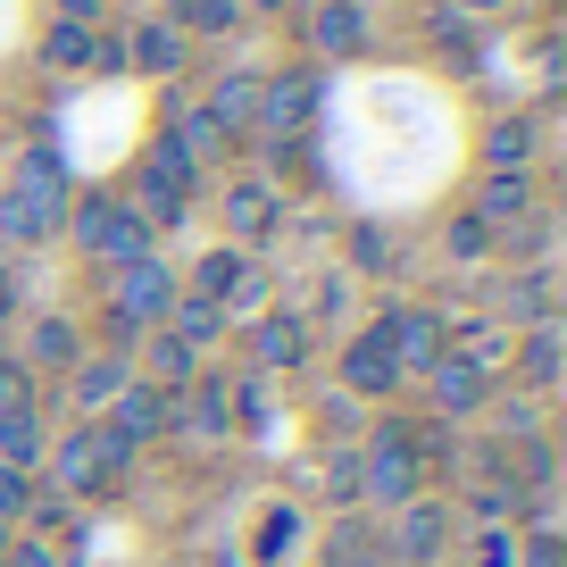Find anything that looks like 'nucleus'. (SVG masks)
I'll return each mask as SVG.
<instances>
[{
	"mask_svg": "<svg viewBox=\"0 0 567 567\" xmlns=\"http://www.w3.org/2000/svg\"><path fill=\"white\" fill-rule=\"evenodd\" d=\"M68 234H75V250L101 259V267H125V259H151V250H159V234L142 226L117 193H75L68 200Z\"/></svg>",
	"mask_w": 567,
	"mask_h": 567,
	"instance_id": "nucleus-1",
	"label": "nucleus"
},
{
	"mask_svg": "<svg viewBox=\"0 0 567 567\" xmlns=\"http://www.w3.org/2000/svg\"><path fill=\"white\" fill-rule=\"evenodd\" d=\"M417 484H425V434L417 425H375L368 460H359V493L375 509H401V501H417Z\"/></svg>",
	"mask_w": 567,
	"mask_h": 567,
	"instance_id": "nucleus-2",
	"label": "nucleus"
},
{
	"mask_svg": "<svg viewBox=\"0 0 567 567\" xmlns=\"http://www.w3.org/2000/svg\"><path fill=\"white\" fill-rule=\"evenodd\" d=\"M125 460H134V443H125L117 425H109V417H84L68 443H51V460H42V467H51L68 493H101V484L125 476Z\"/></svg>",
	"mask_w": 567,
	"mask_h": 567,
	"instance_id": "nucleus-3",
	"label": "nucleus"
},
{
	"mask_svg": "<svg viewBox=\"0 0 567 567\" xmlns=\"http://www.w3.org/2000/svg\"><path fill=\"white\" fill-rule=\"evenodd\" d=\"M193 176H200V167H193V159L176 151V142L159 134L151 151H142V167H134V200H125V209H134L151 234H159V226H176V217L193 209Z\"/></svg>",
	"mask_w": 567,
	"mask_h": 567,
	"instance_id": "nucleus-4",
	"label": "nucleus"
},
{
	"mask_svg": "<svg viewBox=\"0 0 567 567\" xmlns=\"http://www.w3.org/2000/svg\"><path fill=\"white\" fill-rule=\"evenodd\" d=\"M176 292H184V276L151 250V259H125V267H109V318H125L142 334V326H159L167 309H176Z\"/></svg>",
	"mask_w": 567,
	"mask_h": 567,
	"instance_id": "nucleus-5",
	"label": "nucleus"
},
{
	"mask_svg": "<svg viewBox=\"0 0 567 567\" xmlns=\"http://www.w3.org/2000/svg\"><path fill=\"white\" fill-rule=\"evenodd\" d=\"M368 334L384 342V359H392V368H401V375H425V368H434V359L451 351L443 318H434V309H417V301H392L384 318L368 326Z\"/></svg>",
	"mask_w": 567,
	"mask_h": 567,
	"instance_id": "nucleus-6",
	"label": "nucleus"
},
{
	"mask_svg": "<svg viewBox=\"0 0 567 567\" xmlns=\"http://www.w3.org/2000/svg\"><path fill=\"white\" fill-rule=\"evenodd\" d=\"M309 117H318V68H276V75H259V125H250V134L292 142Z\"/></svg>",
	"mask_w": 567,
	"mask_h": 567,
	"instance_id": "nucleus-7",
	"label": "nucleus"
},
{
	"mask_svg": "<svg viewBox=\"0 0 567 567\" xmlns=\"http://www.w3.org/2000/svg\"><path fill=\"white\" fill-rule=\"evenodd\" d=\"M18 200L34 209V226H42V234L68 226V200H75V193H68V159H59L51 142H42V151L25 142V151H18Z\"/></svg>",
	"mask_w": 567,
	"mask_h": 567,
	"instance_id": "nucleus-8",
	"label": "nucleus"
},
{
	"mask_svg": "<svg viewBox=\"0 0 567 567\" xmlns=\"http://www.w3.org/2000/svg\"><path fill=\"white\" fill-rule=\"evenodd\" d=\"M276 217H284V200L267 193L259 176H234V184H226V234H234V250L267 243V234H276Z\"/></svg>",
	"mask_w": 567,
	"mask_h": 567,
	"instance_id": "nucleus-9",
	"label": "nucleus"
},
{
	"mask_svg": "<svg viewBox=\"0 0 567 567\" xmlns=\"http://www.w3.org/2000/svg\"><path fill=\"white\" fill-rule=\"evenodd\" d=\"M42 460H51V425H42V401L0 409V467H18V476H42Z\"/></svg>",
	"mask_w": 567,
	"mask_h": 567,
	"instance_id": "nucleus-10",
	"label": "nucleus"
},
{
	"mask_svg": "<svg viewBox=\"0 0 567 567\" xmlns=\"http://www.w3.org/2000/svg\"><path fill=\"white\" fill-rule=\"evenodd\" d=\"M200 109H209V125H217L226 142H243L250 125H259V75H250V68H226V75L209 84V101H200Z\"/></svg>",
	"mask_w": 567,
	"mask_h": 567,
	"instance_id": "nucleus-11",
	"label": "nucleus"
},
{
	"mask_svg": "<svg viewBox=\"0 0 567 567\" xmlns=\"http://www.w3.org/2000/svg\"><path fill=\"white\" fill-rule=\"evenodd\" d=\"M184 51H193V42H184L167 18H142L134 34H125V75H167V84H176Z\"/></svg>",
	"mask_w": 567,
	"mask_h": 567,
	"instance_id": "nucleus-12",
	"label": "nucleus"
},
{
	"mask_svg": "<svg viewBox=\"0 0 567 567\" xmlns=\"http://www.w3.org/2000/svg\"><path fill=\"white\" fill-rule=\"evenodd\" d=\"M309 51H318V59L368 51V9H351V0H318V9H309Z\"/></svg>",
	"mask_w": 567,
	"mask_h": 567,
	"instance_id": "nucleus-13",
	"label": "nucleus"
},
{
	"mask_svg": "<svg viewBox=\"0 0 567 567\" xmlns=\"http://www.w3.org/2000/svg\"><path fill=\"white\" fill-rule=\"evenodd\" d=\"M250 351H259V368H301L309 359V326H301V309H259V326H250Z\"/></svg>",
	"mask_w": 567,
	"mask_h": 567,
	"instance_id": "nucleus-14",
	"label": "nucleus"
},
{
	"mask_svg": "<svg viewBox=\"0 0 567 567\" xmlns=\"http://www.w3.org/2000/svg\"><path fill=\"white\" fill-rule=\"evenodd\" d=\"M425 392H434V409H443V417H476V409L493 401V384H484L467 359H451V351L425 368Z\"/></svg>",
	"mask_w": 567,
	"mask_h": 567,
	"instance_id": "nucleus-15",
	"label": "nucleus"
},
{
	"mask_svg": "<svg viewBox=\"0 0 567 567\" xmlns=\"http://www.w3.org/2000/svg\"><path fill=\"white\" fill-rule=\"evenodd\" d=\"M401 534H392V559L401 567H434V550H443V534H451V517L434 509V501H401Z\"/></svg>",
	"mask_w": 567,
	"mask_h": 567,
	"instance_id": "nucleus-16",
	"label": "nucleus"
},
{
	"mask_svg": "<svg viewBox=\"0 0 567 567\" xmlns=\"http://www.w3.org/2000/svg\"><path fill=\"white\" fill-rule=\"evenodd\" d=\"M167 417H176V409H167V392H151V384H125L117 401H109V425H117L134 451H142V443H159Z\"/></svg>",
	"mask_w": 567,
	"mask_h": 567,
	"instance_id": "nucleus-17",
	"label": "nucleus"
},
{
	"mask_svg": "<svg viewBox=\"0 0 567 567\" xmlns=\"http://www.w3.org/2000/svg\"><path fill=\"white\" fill-rule=\"evenodd\" d=\"M342 384H351L359 401H392V392H401V368L384 359V342H375V334H359L351 351H342Z\"/></svg>",
	"mask_w": 567,
	"mask_h": 567,
	"instance_id": "nucleus-18",
	"label": "nucleus"
},
{
	"mask_svg": "<svg viewBox=\"0 0 567 567\" xmlns=\"http://www.w3.org/2000/svg\"><path fill=\"white\" fill-rule=\"evenodd\" d=\"M167 142H176V151H184L193 167L226 151V134L209 125V109H200V101H176V92H167Z\"/></svg>",
	"mask_w": 567,
	"mask_h": 567,
	"instance_id": "nucleus-19",
	"label": "nucleus"
},
{
	"mask_svg": "<svg viewBox=\"0 0 567 567\" xmlns=\"http://www.w3.org/2000/svg\"><path fill=\"white\" fill-rule=\"evenodd\" d=\"M193 359H200V351H184V342L159 326V334H151V351H142V375H134V384H151V392H167V401H176V392L193 384Z\"/></svg>",
	"mask_w": 567,
	"mask_h": 567,
	"instance_id": "nucleus-20",
	"label": "nucleus"
},
{
	"mask_svg": "<svg viewBox=\"0 0 567 567\" xmlns=\"http://www.w3.org/2000/svg\"><path fill=\"white\" fill-rule=\"evenodd\" d=\"M159 326H167V334L184 342V351H209V342L226 334V309H217L209 292H176V309H167Z\"/></svg>",
	"mask_w": 567,
	"mask_h": 567,
	"instance_id": "nucleus-21",
	"label": "nucleus"
},
{
	"mask_svg": "<svg viewBox=\"0 0 567 567\" xmlns=\"http://www.w3.org/2000/svg\"><path fill=\"white\" fill-rule=\"evenodd\" d=\"M509 326H493V318H476V326H460V342H451V359H467V368L493 384V375H509Z\"/></svg>",
	"mask_w": 567,
	"mask_h": 567,
	"instance_id": "nucleus-22",
	"label": "nucleus"
},
{
	"mask_svg": "<svg viewBox=\"0 0 567 567\" xmlns=\"http://www.w3.org/2000/svg\"><path fill=\"white\" fill-rule=\"evenodd\" d=\"M125 384H134L125 359H84V368H75V409H84V417H109V401H117Z\"/></svg>",
	"mask_w": 567,
	"mask_h": 567,
	"instance_id": "nucleus-23",
	"label": "nucleus"
},
{
	"mask_svg": "<svg viewBox=\"0 0 567 567\" xmlns=\"http://www.w3.org/2000/svg\"><path fill=\"white\" fill-rule=\"evenodd\" d=\"M509 368H517V384L550 392V384H559V326H550V318H534L526 351H509Z\"/></svg>",
	"mask_w": 567,
	"mask_h": 567,
	"instance_id": "nucleus-24",
	"label": "nucleus"
},
{
	"mask_svg": "<svg viewBox=\"0 0 567 567\" xmlns=\"http://www.w3.org/2000/svg\"><path fill=\"white\" fill-rule=\"evenodd\" d=\"M534 209V184L526 176H484V193H476V217H484V226H517V217H526Z\"/></svg>",
	"mask_w": 567,
	"mask_h": 567,
	"instance_id": "nucleus-25",
	"label": "nucleus"
},
{
	"mask_svg": "<svg viewBox=\"0 0 567 567\" xmlns=\"http://www.w3.org/2000/svg\"><path fill=\"white\" fill-rule=\"evenodd\" d=\"M484 159H493V176H526V159H534V125H526V117H501L493 134H484Z\"/></svg>",
	"mask_w": 567,
	"mask_h": 567,
	"instance_id": "nucleus-26",
	"label": "nucleus"
},
{
	"mask_svg": "<svg viewBox=\"0 0 567 567\" xmlns=\"http://www.w3.org/2000/svg\"><path fill=\"white\" fill-rule=\"evenodd\" d=\"M243 0H167V25L176 34H234Z\"/></svg>",
	"mask_w": 567,
	"mask_h": 567,
	"instance_id": "nucleus-27",
	"label": "nucleus"
},
{
	"mask_svg": "<svg viewBox=\"0 0 567 567\" xmlns=\"http://www.w3.org/2000/svg\"><path fill=\"white\" fill-rule=\"evenodd\" d=\"M92 34H101V25H68V18H51V34H42V68H59V75L92 68Z\"/></svg>",
	"mask_w": 567,
	"mask_h": 567,
	"instance_id": "nucleus-28",
	"label": "nucleus"
},
{
	"mask_svg": "<svg viewBox=\"0 0 567 567\" xmlns=\"http://www.w3.org/2000/svg\"><path fill=\"white\" fill-rule=\"evenodd\" d=\"M493 250H501V234L484 226L476 209H467V217H451V259H467V267H476V259H493Z\"/></svg>",
	"mask_w": 567,
	"mask_h": 567,
	"instance_id": "nucleus-29",
	"label": "nucleus"
},
{
	"mask_svg": "<svg viewBox=\"0 0 567 567\" xmlns=\"http://www.w3.org/2000/svg\"><path fill=\"white\" fill-rule=\"evenodd\" d=\"M351 267H359V276H392V234L384 226H359L351 234Z\"/></svg>",
	"mask_w": 567,
	"mask_h": 567,
	"instance_id": "nucleus-30",
	"label": "nucleus"
},
{
	"mask_svg": "<svg viewBox=\"0 0 567 567\" xmlns=\"http://www.w3.org/2000/svg\"><path fill=\"white\" fill-rule=\"evenodd\" d=\"M25 509H34V476H18V467H0V526L18 534Z\"/></svg>",
	"mask_w": 567,
	"mask_h": 567,
	"instance_id": "nucleus-31",
	"label": "nucleus"
},
{
	"mask_svg": "<svg viewBox=\"0 0 567 567\" xmlns=\"http://www.w3.org/2000/svg\"><path fill=\"white\" fill-rule=\"evenodd\" d=\"M34 368H75V334H68L59 318L34 326Z\"/></svg>",
	"mask_w": 567,
	"mask_h": 567,
	"instance_id": "nucleus-32",
	"label": "nucleus"
},
{
	"mask_svg": "<svg viewBox=\"0 0 567 567\" xmlns=\"http://www.w3.org/2000/svg\"><path fill=\"white\" fill-rule=\"evenodd\" d=\"M368 559H375L368 526H359V517H342V526H334V550H326V567H368Z\"/></svg>",
	"mask_w": 567,
	"mask_h": 567,
	"instance_id": "nucleus-33",
	"label": "nucleus"
},
{
	"mask_svg": "<svg viewBox=\"0 0 567 567\" xmlns=\"http://www.w3.org/2000/svg\"><path fill=\"white\" fill-rule=\"evenodd\" d=\"M92 75H125V34H92Z\"/></svg>",
	"mask_w": 567,
	"mask_h": 567,
	"instance_id": "nucleus-34",
	"label": "nucleus"
},
{
	"mask_svg": "<svg viewBox=\"0 0 567 567\" xmlns=\"http://www.w3.org/2000/svg\"><path fill=\"white\" fill-rule=\"evenodd\" d=\"M34 401V375L25 368H9V359H0V409H25Z\"/></svg>",
	"mask_w": 567,
	"mask_h": 567,
	"instance_id": "nucleus-35",
	"label": "nucleus"
},
{
	"mask_svg": "<svg viewBox=\"0 0 567 567\" xmlns=\"http://www.w3.org/2000/svg\"><path fill=\"white\" fill-rule=\"evenodd\" d=\"M284 543H292V509H276L259 526V559H284Z\"/></svg>",
	"mask_w": 567,
	"mask_h": 567,
	"instance_id": "nucleus-36",
	"label": "nucleus"
},
{
	"mask_svg": "<svg viewBox=\"0 0 567 567\" xmlns=\"http://www.w3.org/2000/svg\"><path fill=\"white\" fill-rule=\"evenodd\" d=\"M517 567H567V543H559V534H534V550H526V559H517Z\"/></svg>",
	"mask_w": 567,
	"mask_h": 567,
	"instance_id": "nucleus-37",
	"label": "nucleus"
},
{
	"mask_svg": "<svg viewBox=\"0 0 567 567\" xmlns=\"http://www.w3.org/2000/svg\"><path fill=\"white\" fill-rule=\"evenodd\" d=\"M0 567H59V550H42V543H9V550H0Z\"/></svg>",
	"mask_w": 567,
	"mask_h": 567,
	"instance_id": "nucleus-38",
	"label": "nucleus"
},
{
	"mask_svg": "<svg viewBox=\"0 0 567 567\" xmlns=\"http://www.w3.org/2000/svg\"><path fill=\"white\" fill-rule=\"evenodd\" d=\"M59 18L68 25H101V0H59Z\"/></svg>",
	"mask_w": 567,
	"mask_h": 567,
	"instance_id": "nucleus-39",
	"label": "nucleus"
},
{
	"mask_svg": "<svg viewBox=\"0 0 567 567\" xmlns=\"http://www.w3.org/2000/svg\"><path fill=\"white\" fill-rule=\"evenodd\" d=\"M484 567H517V550H509V534H484Z\"/></svg>",
	"mask_w": 567,
	"mask_h": 567,
	"instance_id": "nucleus-40",
	"label": "nucleus"
},
{
	"mask_svg": "<svg viewBox=\"0 0 567 567\" xmlns=\"http://www.w3.org/2000/svg\"><path fill=\"white\" fill-rule=\"evenodd\" d=\"M460 18H493V9H509V0H451Z\"/></svg>",
	"mask_w": 567,
	"mask_h": 567,
	"instance_id": "nucleus-41",
	"label": "nucleus"
},
{
	"mask_svg": "<svg viewBox=\"0 0 567 567\" xmlns=\"http://www.w3.org/2000/svg\"><path fill=\"white\" fill-rule=\"evenodd\" d=\"M9 318H18V284L0 276V326H9Z\"/></svg>",
	"mask_w": 567,
	"mask_h": 567,
	"instance_id": "nucleus-42",
	"label": "nucleus"
},
{
	"mask_svg": "<svg viewBox=\"0 0 567 567\" xmlns=\"http://www.w3.org/2000/svg\"><path fill=\"white\" fill-rule=\"evenodd\" d=\"M243 9H259V18H284V9H292V0H243Z\"/></svg>",
	"mask_w": 567,
	"mask_h": 567,
	"instance_id": "nucleus-43",
	"label": "nucleus"
},
{
	"mask_svg": "<svg viewBox=\"0 0 567 567\" xmlns=\"http://www.w3.org/2000/svg\"><path fill=\"white\" fill-rule=\"evenodd\" d=\"M0 550H9V526H0Z\"/></svg>",
	"mask_w": 567,
	"mask_h": 567,
	"instance_id": "nucleus-44",
	"label": "nucleus"
},
{
	"mask_svg": "<svg viewBox=\"0 0 567 567\" xmlns=\"http://www.w3.org/2000/svg\"><path fill=\"white\" fill-rule=\"evenodd\" d=\"M351 9H368V0H351Z\"/></svg>",
	"mask_w": 567,
	"mask_h": 567,
	"instance_id": "nucleus-45",
	"label": "nucleus"
}]
</instances>
